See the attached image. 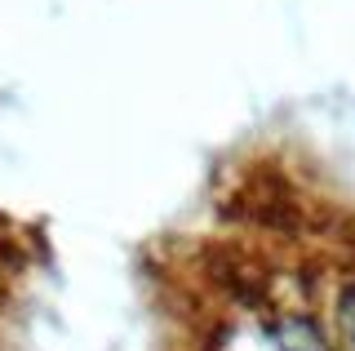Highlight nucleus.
Returning a JSON list of instances; mask_svg holds the SVG:
<instances>
[{
	"label": "nucleus",
	"mask_w": 355,
	"mask_h": 351,
	"mask_svg": "<svg viewBox=\"0 0 355 351\" xmlns=\"http://www.w3.org/2000/svg\"><path fill=\"white\" fill-rule=\"evenodd\" d=\"M342 329H347V343H351V351H355V293L342 302Z\"/></svg>",
	"instance_id": "obj_2"
},
{
	"label": "nucleus",
	"mask_w": 355,
	"mask_h": 351,
	"mask_svg": "<svg viewBox=\"0 0 355 351\" xmlns=\"http://www.w3.org/2000/svg\"><path fill=\"white\" fill-rule=\"evenodd\" d=\"M275 351H329V347H324V338H320L311 325L293 320V325H284L280 334H275Z\"/></svg>",
	"instance_id": "obj_1"
}]
</instances>
